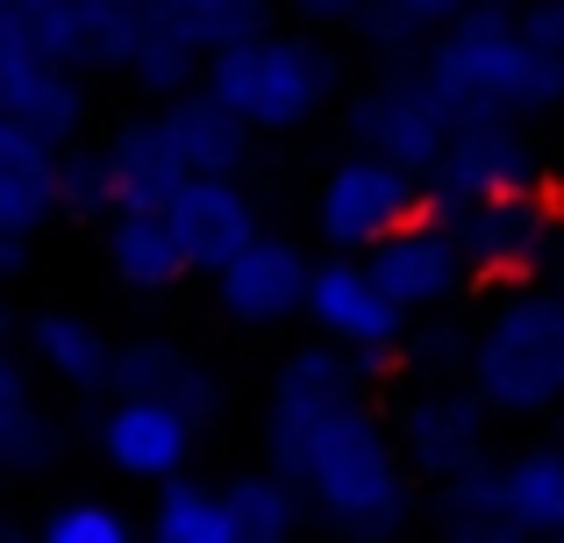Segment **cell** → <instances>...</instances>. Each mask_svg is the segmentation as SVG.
<instances>
[{
	"mask_svg": "<svg viewBox=\"0 0 564 543\" xmlns=\"http://www.w3.org/2000/svg\"><path fill=\"white\" fill-rule=\"evenodd\" d=\"M414 72L451 122H522L564 100V57L536 51L500 8H457L443 29H429Z\"/></svg>",
	"mask_w": 564,
	"mask_h": 543,
	"instance_id": "6da1fadb",
	"label": "cell"
},
{
	"mask_svg": "<svg viewBox=\"0 0 564 543\" xmlns=\"http://www.w3.org/2000/svg\"><path fill=\"white\" fill-rule=\"evenodd\" d=\"M200 86L243 129H307L336 100V51L315 29H243L200 51Z\"/></svg>",
	"mask_w": 564,
	"mask_h": 543,
	"instance_id": "7a4b0ae2",
	"label": "cell"
},
{
	"mask_svg": "<svg viewBox=\"0 0 564 543\" xmlns=\"http://www.w3.org/2000/svg\"><path fill=\"white\" fill-rule=\"evenodd\" d=\"M286 479L350 536H379L400 522V458L386 422L365 408V393L336 401L315 430L293 444Z\"/></svg>",
	"mask_w": 564,
	"mask_h": 543,
	"instance_id": "3957f363",
	"label": "cell"
},
{
	"mask_svg": "<svg viewBox=\"0 0 564 543\" xmlns=\"http://www.w3.org/2000/svg\"><path fill=\"white\" fill-rule=\"evenodd\" d=\"M471 401L494 415H543L564 387V307L543 286H514L471 336Z\"/></svg>",
	"mask_w": 564,
	"mask_h": 543,
	"instance_id": "277c9868",
	"label": "cell"
},
{
	"mask_svg": "<svg viewBox=\"0 0 564 543\" xmlns=\"http://www.w3.org/2000/svg\"><path fill=\"white\" fill-rule=\"evenodd\" d=\"M408 215H422V180L372 151L336 158L315 194V229L329 251H372L386 229H400Z\"/></svg>",
	"mask_w": 564,
	"mask_h": 543,
	"instance_id": "5b68a950",
	"label": "cell"
},
{
	"mask_svg": "<svg viewBox=\"0 0 564 543\" xmlns=\"http://www.w3.org/2000/svg\"><path fill=\"white\" fill-rule=\"evenodd\" d=\"M543 186V165L514 122H451L436 165L422 172V208H457V200H494Z\"/></svg>",
	"mask_w": 564,
	"mask_h": 543,
	"instance_id": "8992f818",
	"label": "cell"
},
{
	"mask_svg": "<svg viewBox=\"0 0 564 543\" xmlns=\"http://www.w3.org/2000/svg\"><path fill=\"white\" fill-rule=\"evenodd\" d=\"M358 265L372 272V286L400 307V315H429V307L457 301L465 279H471L465 251H457V237H451V222L429 215V208L408 215L400 229H386L372 251H358Z\"/></svg>",
	"mask_w": 564,
	"mask_h": 543,
	"instance_id": "52a82bcc",
	"label": "cell"
},
{
	"mask_svg": "<svg viewBox=\"0 0 564 543\" xmlns=\"http://www.w3.org/2000/svg\"><path fill=\"white\" fill-rule=\"evenodd\" d=\"M429 215L451 222V237H457L471 272L508 279V286H522L543 265V251H551V194L543 186L494 194V200H457V208H429Z\"/></svg>",
	"mask_w": 564,
	"mask_h": 543,
	"instance_id": "ba28073f",
	"label": "cell"
},
{
	"mask_svg": "<svg viewBox=\"0 0 564 543\" xmlns=\"http://www.w3.org/2000/svg\"><path fill=\"white\" fill-rule=\"evenodd\" d=\"M443 137H451V115L436 108V94L422 86V72H393V79L365 86L358 100H350V143L372 158H393L400 172H414L422 180L429 165H436Z\"/></svg>",
	"mask_w": 564,
	"mask_h": 543,
	"instance_id": "9c48e42d",
	"label": "cell"
},
{
	"mask_svg": "<svg viewBox=\"0 0 564 543\" xmlns=\"http://www.w3.org/2000/svg\"><path fill=\"white\" fill-rule=\"evenodd\" d=\"M358 387H365V358L344 350V344H329V336H322V344H301L293 358H279L272 401H264V436H272V465L279 473H286L293 444H301L336 401H350Z\"/></svg>",
	"mask_w": 564,
	"mask_h": 543,
	"instance_id": "30bf717a",
	"label": "cell"
},
{
	"mask_svg": "<svg viewBox=\"0 0 564 543\" xmlns=\"http://www.w3.org/2000/svg\"><path fill=\"white\" fill-rule=\"evenodd\" d=\"M301 315L315 322L329 344L358 350V358H386V350L408 336V315L372 286V272L358 258L336 251L329 265H307V286H301Z\"/></svg>",
	"mask_w": 564,
	"mask_h": 543,
	"instance_id": "8fae6325",
	"label": "cell"
},
{
	"mask_svg": "<svg viewBox=\"0 0 564 543\" xmlns=\"http://www.w3.org/2000/svg\"><path fill=\"white\" fill-rule=\"evenodd\" d=\"M0 115L22 129H36L43 143L65 151L72 137L86 129V86H79V65H57V57L29 51L22 36L0 29Z\"/></svg>",
	"mask_w": 564,
	"mask_h": 543,
	"instance_id": "7c38bea8",
	"label": "cell"
},
{
	"mask_svg": "<svg viewBox=\"0 0 564 543\" xmlns=\"http://www.w3.org/2000/svg\"><path fill=\"white\" fill-rule=\"evenodd\" d=\"M158 208H165V222H172L193 272H215L236 243L258 237V200L236 186V172H186Z\"/></svg>",
	"mask_w": 564,
	"mask_h": 543,
	"instance_id": "4fadbf2b",
	"label": "cell"
},
{
	"mask_svg": "<svg viewBox=\"0 0 564 543\" xmlns=\"http://www.w3.org/2000/svg\"><path fill=\"white\" fill-rule=\"evenodd\" d=\"M100 450L122 479H180L193 458V415L165 393H122L100 422Z\"/></svg>",
	"mask_w": 564,
	"mask_h": 543,
	"instance_id": "5bb4252c",
	"label": "cell"
},
{
	"mask_svg": "<svg viewBox=\"0 0 564 543\" xmlns=\"http://www.w3.org/2000/svg\"><path fill=\"white\" fill-rule=\"evenodd\" d=\"M301 286H307V251L286 237H264V229L215 265V301L236 322H258V329L301 315Z\"/></svg>",
	"mask_w": 564,
	"mask_h": 543,
	"instance_id": "9a60e30c",
	"label": "cell"
},
{
	"mask_svg": "<svg viewBox=\"0 0 564 543\" xmlns=\"http://www.w3.org/2000/svg\"><path fill=\"white\" fill-rule=\"evenodd\" d=\"M57 172H65V151L0 115V237H36V229H51Z\"/></svg>",
	"mask_w": 564,
	"mask_h": 543,
	"instance_id": "2e32d148",
	"label": "cell"
},
{
	"mask_svg": "<svg viewBox=\"0 0 564 543\" xmlns=\"http://www.w3.org/2000/svg\"><path fill=\"white\" fill-rule=\"evenodd\" d=\"M400 444L422 473L436 479H465L486 465V430H479V401L471 393H422L400 415Z\"/></svg>",
	"mask_w": 564,
	"mask_h": 543,
	"instance_id": "e0dca14e",
	"label": "cell"
},
{
	"mask_svg": "<svg viewBox=\"0 0 564 543\" xmlns=\"http://www.w3.org/2000/svg\"><path fill=\"white\" fill-rule=\"evenodd\" d=\"M100 251H108L115 286H129V293H172L193 272L165 208H108L100 215Z\"/></svg>",
	"mask_w": 564,
	"mask_h": 543,
	"instance_id": "ac0fdd59",
	"label": "cell"
},
{
	"mask_svg": "<svg viewBox=\"0 0 564 543\" xmlns=\"http://www.w3.org/2000/svg\"><path fill=\"white\" fill-rule=\"evenodd\" d=\"M100 180H108V208H158V200L186 180V165H180V151H172L165 122H158V115H137V122H122L108 137Z\"/></svg>",
	"mask_w": 564,
	"mask_h": 543,
	"instance_id": "d6986e66",
	"label": "cell"
},
{
	"mask_svg": "<svg viewBox=\"0 0 564 543\" xmlns=\"http://www.w3.org/2000/svg\"><path fill=\"white\" fill-rule=\"evenodd\" d=\"M158 122H165V137H172V151H180L186 172H236L243 151H250V129L236 122L200 79H193L186 94H172L165 108H158Z\"/></svg>",
	"mask_w": 564,
	"mask_h": 543,
	"instance_id": "ffe728a7",
	"label": "cell"
},
{
	"mask_svg": "<svg viewBox=\"0 0 564 543\" xmlns=\"http://www.w3.org/2000/svg\"><path fill=\"white\" fill-rule=\"evenodd\" d=\"M108 387L115 393H165L172 408H186L193 422L215 408V379L200 372V365L186 358V350H172V344H158V336H137V344H115V358H108Z\"/></svg>",
	"mask_w": 564,
	"mask_h": 543,
	"instance_id": "44dd1931",
	"label": "cell"
},
{
	"mask_svg": "<svg viewBox=\"0 0 564 543\" xmlns=\"http://www.w3.org/2000/svg\"><path fill=\"white\" fill-rule=\"evenodd\" d=\"M29 350H36V365L51 379H65V387H108V329L86 315H72V307H43L36 322H29Z\"/></svg>",
	"mask_w": 564,
	"mask_h": 543,
	"instance_id": "7402d4cb",
	"label": "cell"
},
{
	"mask_svg": "<svg viewBox=\"0 0 564 543\" xmlns=\"http://www.w3.org/2000/svg\"><path fill=\"white\" fill-rule=\"evenodd\" d=\"M221 501H229L236 543H293V530H301V487L286 473H250Z\"/></svg>",
	"mask_w": 564,
	"mask_h": 543,
	"instance_id": "603a6c76",
	"label": "cell"
},
{
	"mask_svg": "<svg viewBox=\"0 0 564 543\" xmlns=\"http://www.w3.org/2000/svg\"><path fill=\"white\" fill-rule=\"evenodd\" d=\"M122 79L129 86H143L151 100H172V94H186L193 79H200V43H186L180 29L158 14L151 29L137 36V51L122 57Z\"/></svg>",
	"mask_w": 564,
	"mask_h": 543,
	"instance_id": "cb8c5ba5",
	"label": "cell"
},
{
	"mask_svg": "<svg viewBox=\"0 0 564 543\" xmlns=\"http://www.w3.org/2000/svg\"><path fill=\"white\" fill-rule=\"evenodd\" d=\"M151 543H236L229 501H221L215 487L165 479V501L151 508Z\"/></svg>",
	"mask_w": 564,
	"mask_h": 543,
	"instance_id": "d4e9b609",
	"label": "cell"
},
{
	"mask_svg": "<svg viewBox=\"0 0 564 543\" xmlns=\"http://www.w3.org/2000/svg\"><path fill=\"white\" fill-rule=\"evenodd\" d=\"M0 458H43V408L29 387V365L0 344Z\"/></svg>",
	"mask_w": 564,
	"mask_h": 543,
	"instance_id": "484cf974",
	"label": "cell"
},
{
	"mask_svg": "<svg viewBox=\"0 0 564 543\" xmlns=\"http://www.w3.org/2000/svg\"><path fill=\"white\" fill-rule=\"evenodd\" d=\"M158 14H165V22L180 29L186 43H200V51H215V43L243 36V29H264V14H272V0H158Z\"/></svg>",
	"mask_w": 564,
	"mask_h": 543,
	"instance_id": "4316f807",
	"label": "cell"
},
{
	"mask_svg": "<svg viewBox=\"0 0 564 543\" xmlns=\"http://www.w3.org/2000/svg\"><path fill=\"white\" fill-rule=\"evenodd\" d=\"M36 543H137V530H129V515L108 508V501H65V508L43 515Z\"/></svg>",
	"mask_w": 564,
	"mask_h": 543,
	"instance_id": "83f0119b",
	"label": "cell"
},
{
	"mask_svg": "<svg viewBox=\"0 0 564 543\" xmlns=\"http://www.w3.org/2000/svg\"><path fill=\"white\" fill-rule=\"evenodd\" d=\"M372 8H379V14H393L408 36H429V29H443L457 8H471V0H372Z\"/></svg>",
	"mask_w": 564,
	"mask_h": 543,
	"instance_id": "f1b7e54d",
	"label": "cell"
},
{
	"mask_svg": "<svg viewBox=\"0 0 564 543\" xmlns=\"http://www.w3.org/2000/svg\"><path fill=\"white\" fill-rule=\"evenodd\" d=\"M293 14H301L307 29H358V14L372 8V0H286Z\"/></svg>",
	"mask_w": 564,
	"mask_h": 543,
	"instance_id": "f546056e",
	"label": "cell"
},
{
	"mask_svg": "<svg viewBox=\"0 0 564 543\" xmlns=\"http://www.w3.org/2000/svg\"><path fill=\"white\" fill-rule=\"evenodd\" d=\"M471 8H500V14H514V8H522V0H471Z\"/></svg>",
	"mask_w": 564,
	"mask_h": 543,
	"instance_id": "4dcf8cb0",
	"label": "cell"
},
{
	"mask_svg": "<svg viewBox=\"0 0 564 543\" xmlns=\"http://www.w3.org/2000/svg\"><path fill=\"white\" fill-rule=\"evenodd\" d=\"M471 543H508V536H471Z\"/></svg>",
	"mask_w": 564,
	"mask_h": 543,
	"instance_id": "1f68e13d",
	"label": "cell"
},
{
	"mask_svg": "<svg viewBox=\"0 0 564 543\" xmlns=\"http://www.w3.org/2000/svg\"><path fill=\"white\" fill-rule=\"evenodd\" d=\"M8 8H22V0H0V14H8Z\"/></svg>",
	"mask_w": 564,
	"mask_h": 543,
	"instance_id": "d6a6232c",
	"label": "cell"
},
{
	"mask_svg": "<svg viewBox=\"0 0 564 543\" xmlns=\"http://www.w3.org/2000/svg\"><path fill=\"white\" fill-rule=\"evenodd\" d=\"M0 479H8V458H0Z\"/></svg>",
	"mask_w": 564,
	"mask_h": 543,
	"instance_id": "836d02e7",
	"label": "cell"
}]
</instances>
